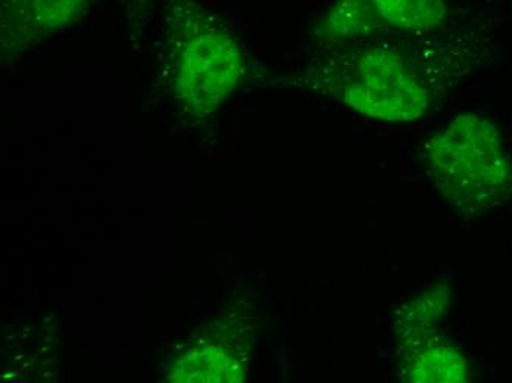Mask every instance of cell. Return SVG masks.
I'll return each mask as SVG.
<instances>
[{
    "label": "cell",
    "instance_id": "4",
    "mask_svg": "<svg viewBox=\"0 0 512 383\" xmlns=\"http://www.w3.org/2000/svg\"><path fill=\"white\" fill-rule=\"evenodd\" d=\"M452 20L448 0H336L318 37L326 45L377 36H418Z\"/></svg>",
    "mask_w": 512,
    "mask_h": 383
},
{
    "label": "cell",
    "instance_id": "6",
    "mask_svg": "<svg viewBox=\"0 0 512 383\" xmlns=\"http://www.w3.org/2000/svg\"><path fill=\"white\" fill-rule=\"evenodd\" d=\"M87 5L89 0H3V24L34 36L73 23Z\"/></svg>",
    "mask_w": 512,
    "mask_h": 383
},
{
    "label": "cell",
    "instance_id": "2",
    "mask_svg": "<svg viewBox=\"0 0 512 383\" xmlns=\"http://www.w3.org/2000/svg\"><path fill=\"white\" fill-rule=\"evenodd\" d=\"M421 164L446 204L465 219L512 199V154L493 121L461 114L424 139Z\"/></svg>",
    "mask_w": 512,
    "mask_h": 383
},
{
    "label": "cell",
    "instance_id": "3",
    "mask_svg": "<svg viewBox=\"0 0 512 383\" xmlns=\"http://www.w3.org/2000/svg\"><path fill=\"white\" fill-rule=\"evenodd\" d=\"M451 288L440 283L402 305L395 320L399 375L407 382H465L468 363L440 332Z\"/></svg>",
    "mask_w": 512,
    "mask_h": 383
},
{
    "label": "cell",
    "instance_id": "1",
    "mask_svg": "<svg viewBox=\"0 0 512 383\" xmlns=\"http://www.w3.org/2000/svg\"><path fill=\"white\" fill-rule=\"evenodd\" d=\"M314 84L365 117L408 123L439 110L470 74L495 55L492 31L452 18L418 36L330 43Z\"/></svg>",
    "mask_w": 512,
    "mask_h": 383
},
{
    "label": "cell",
    "instance_id": "5",
    "mask_svg": "<svg viewBox=\"0 0 512 383\" xmlns=\"http://www.w3.org/2000/svg\"><path fill=\"white\" fill-rule=\"evenodd\" d=\"M179 49L181 96L195 110H214L239 80V48L226 31L206 20H195Z\"/></svg>",
    "mask_w": 512,
    "mask_h": 383
}]
</instances>
